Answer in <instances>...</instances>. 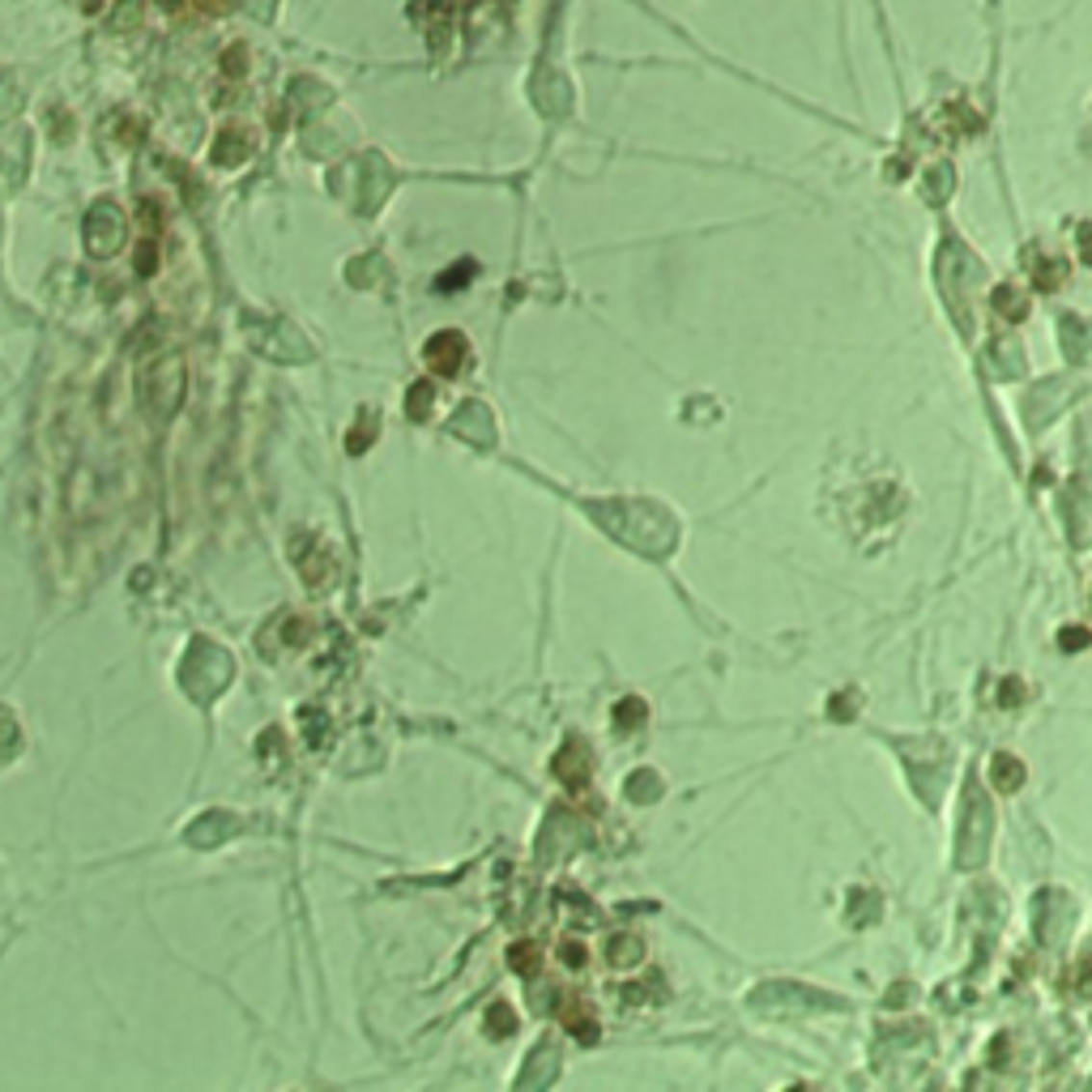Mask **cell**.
Segmentation results:
<instances>
[{
  "mask_svg": "<svg viewBox=\"0 0 1092 1092\" xmlns=\"http://www.w3.org/2000/svg\"><path fill=\"white\" fill-rule=\"evenodd\" d=\"M990 781H995L1002 793L1020 790V786H1025V764H1020L1016 756H995V760H990Z\"/></svg>",
  "mask_w": 1092,
  "mask_h": 1092,
  "instance_id": "1",
  "label": "cell"
},
{
  "mask_svg": "<svg viewBox=\"0 0 1092 1092\" xmlns=\"http://www.w3.org/2000/svg\"><path fill=\"white\" fill-rule=\"evenodd\" d=\"M1088 640H1092V637H1088L1084 628H1062V632H1058V644H1062V649H1067V653H1079V649H1084Z\"/></svg>",
  "mask_w": 1092,
  "mask_h": 1092,
  "instance_id": "2",
  "label": "cell"
},
{
  "mask_svg": "<svg viewBox=\"0 0 1092 1092\" xmlns=\"http://www.w3.org/2000/svg\"><path fill=\"white\" fill-rule=\"evenodd\" d=\"M999 303H1002V307H999V312H1002V316H1007V321H1020V316H1025V312H1028V307H1025V303H1020V299H1011V291H999Z\"/></svg>",
  "mask_w": 1092,
  "mask_h": 1092,
  "instance_id": "3",
  "label": "cell"
},
{
  "mask_svg": "<svg viewBox=\"0 0 1092 1092\" xmlns=\"http://www.w3.org/2000/svg\"><path fill=\"white\" fill-rule=\"evenodd\" d=\"M201 5H205V9H226L231 0H201Z\"/></svg>",
  "mask_w": 1092,
  "mask_h": 1092,
  "instance_id": "4",
  "label": "cell"
}]
</instances>
